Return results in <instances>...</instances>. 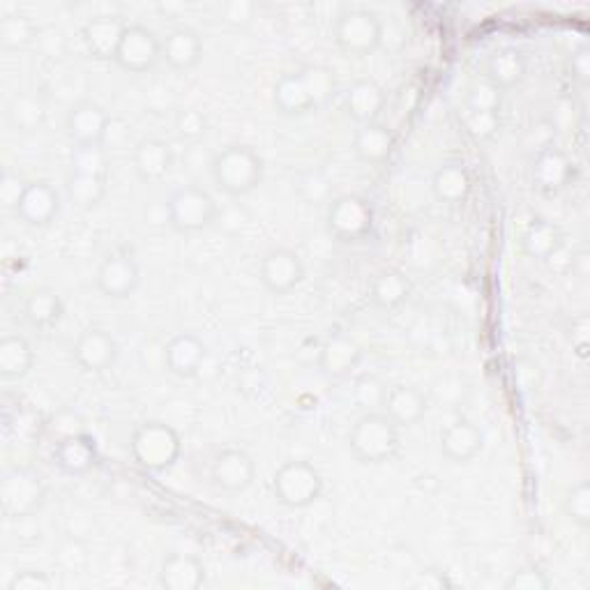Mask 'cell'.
Here are the masks:
<instances>
[{
    "mask_svg": "<svg viewBox=\"0 0 590 590\" xmlns=\"http://www.w3.org/2000/svg\"><path fill=\"white\" fill-rule=\"evenodd\" d=\"M337 92V79L330 67L307 65L284 74L275 84L273 102L284 116H307L326 106Z\"/></svg>",
    "mask_w": 590,
    "mask_h": 590,
    "instance_id": "6da1fadb",
    "label": "cell"
},
{
    "mask_svg": "<svg viewBox=\"0 0 590 590\" xmlns=\"http://www.w3.org/2000/svg\"><path fill=\"white\" fill-rule=\"evenodd\" d=\"M211 176L219 192L228 197H244L261 185L263 160L250 146H226L213 155Z\"/></svg>",
    "mask_w": 590,
    "mask_h": 590,
    "instance_id": "7a4b0ae2",
    "label": "cell"
},
{
    "mask_svg": "<svg viewBox=\"0 0 590 590\" xmlns=\"http://www.w3.org/2000/svg\"><path fill=\"white\" fill-rule=\"evenodd\" d=\"M129 452L131 460H135L143 470L164 473L178 464L183 441L180 434L171 425L162 420H148L131 434Z\"/></svg>",
    "mask_w": 590,
    "mask_h": 590,
    "instance_id": "3957f363",
    "label": "cell"
},
{
    "mask_svg": "<svg viewBox=\"0 0 590 590\" xmlns=\"http://www.w3.org/2000/svg\"><path fill=\"white\" fill-rule=\"evenodd\" d=\"M402 439L386 413H365L349 431V448L360 464H386L394 460Z\"/></svg>",
    "mask_w": 590,
    "mask_h": 590,
    "instance_id": "277c9868",
    "label": "cell"
},
{
    "mask_svg": "<svg viewBox=\"0 0 590 590\" xmlns=\"http://www.w3.org/2000/svg\"><path fill=\"white\" fill-rule=\"evenodd\" d=\"M217 201L199 185L178 187L166 201L168 226L178 234H199L217 219Z\"/></svg>",
    "mask_w": 590,
    "mask_h": 590,
    "instance_id": "5b68a950",
    "label": "cell"
},
{
    "mask_svg": "<svg viewBox=\"0 0 590 590\" xmlns=\"http://www.w3.org/2000/svg\"><path fill=\"white\" fill-rule=\"evenodd\" d=\"M273 493L284 507L304 510L321 499L323 475L307 460H291L275 470Z\"/></svg>",
    "mask_w": 590,
    "mask_h": 590,
    "instance_id": "8992f818",
    "label": "cell"
},
{
    "mask_svg": "<svg viewBox=\"0 0 590 590\" xmlns=\"http://www.w3.org/2000/svg\"><path fill=\"white\" fill-rule=\"evenodd\" d=\"M374 205L365 197L344 194L332 199L328 205V234L344 244L365 242L374 231Z\"/></svg>",
    "mask_w": 590,
    "mask_h": 590,
    "instance_id": "52a82bcc",
    "label": "cell"
},
{
    "mask_svg": "<svg viewBox=\"0 0 590 590\" xmlns=\"http://www.w3.org/2000/svg\"><path fill=\"white\" fill-rule=\"evenodd\" d=\"M335 42L349 55H369L384 42V24L369 10L347 8L335 22Z\"/></svg>",
    "mask_w": 590,
    "mask_h": 590,
    "instance_id": "ba28073f",
    "label": "cell"
},
{
    "mask_svg": "<svg viewBox=\"0 0 590 590\" xmlns=\"http://www.w3.org/2000/svg\"><path fill=\"white\" fill-rule=\"evenodd\" d=\"M47 485L45 478L33 468H10L0 482V503L10 519L37 515L45 505Z\"/></svg>",
    "mask_w": 590,
    "mask_h": 590,
    "instance_id": "9c48e42d",
    "label": "cell"
},
{
    "mask_svg": "<svg viewBox=\"0 0 590 590\" xmlns=\"http://www.w3.org/2000/svg\"><path fill=\"white\" fill-rule=\"evenodd\" d=\"M307 268L298 252L289 250V247H275L268 254H263L259 263V279L265 291L273 296H287L296 291L304 281Z\"/></svg>",
    "mask_w": 590,
    "mask_h": 590,
    "instance_id": "30bf717a",
    "label": "cell"
},
{
    "mask_svg": "<svg viewBox=\"0 0 590 590\" xmlns=\"http://www.w3.org/2000/svg\"><path fill=\"white\" fill-rule=\"evenodd\" d=\"M160 61H162L160 37L141 24L127 26L113 63L131 74H146L150 70H155Z\"/></svg>",
    "mask_w": 590,
    "mask_h": 590,
    "instance_id": "8fae6325",
    "label": "cell"
},
{
    "mask_svg": "<svg viewBox=\"0 0 590 590\" xmlns=\"http://www.w3.org/2000/svg\"><path fill=\"white\" fill-rule=\"evenodd\" d=\"M141 284V268L137 259L127 252H111L95 273V287L111 300H127Z\"/></svg>",
    "mask_w": 590,
    "mask_h": 590,
    "instance_id": "7c38bea8",
    "label": "cell"
},
{
    "mask_svg": "<svg viewBox=\"0 0 590 590\" xmlns=\"http://www.w3.org/2000/svg\"><path fill=\"white\" fill-rule=\"evenodd\" d=\"M575 168L573 160L567 158V152L556 146H544L536 160H532L530 168V183L544 197H556L563 189L573 183Z\"/></svg>",
    "mask_w": 590,
    "mask_h": 590,
    "instance_id": "4fadbf2b",
    "label": "cell"
},
{
    "mask_svg": "<svg viewBox=\"0 0 590 590\" xmlns=\"http://www.w3.org/2000/svg\"><path fill=\"white\" fill-rule=\"evenodd\" d=\"M363 357L365 349L360 347L357 339H353L347 332H335L321 344L318 372L330 380L347 378L357 369L360 363H363Z\"/></svg>",
    "mask_w": 590,
    "mask_h": 590,
    "instance_id": "5bb4252c",
    "label": "cell"
},
{
    "mask_svg": "<svg viewBox=\"0 0 590 590\" xmlns=\"http://www.w3.org/2000/svg\"><path fill=\"white\" fill-rule=\"evenodd\" d=\"M256 466L242 448H226L217 452L211 464V480L217 489L228 493H242L254 485Z\"/></svg>",
    "mask_w": 590,
    "mask_h": 590,
    "instance_id": "9a60e30c",
    "label": "cell"
},
{
    "mask_svg": "<svg viewBox=\"0 0 590 590\" xmlns=\"http://www.w3.org/2000/svg\"><path fill=\"white\" fill-rule=\"evenodd\" d=\"M72 357L86 374H102L118 360V341L102 328H88L76 337Z\"/></svg>",
    "mask_w": 590,
    "mask_h": 590,
    "instance_id": "2e32d148",
    "label": "cell"
},
{
    "mask_svg": "<svg viewBox=\"0 0 590 590\" xmlns=\"http://www.w3.org/2000/svg\"><path fill=\"white\" fill-rule=\"evenodd\" d=\"M18 219L28 226H49L61 213V194L49 180H33L26 183L22 197L14 208Z\"/></svg>",
    "mask_w": 590,
    "mask_h": 590,
    "instance_id": "e0dca14e",
    "label": "cell"
},
{
    "mask_svg": "<svg viewBox=\"0 0 590 590\" xmlns=\"http://www.w3.org/2000/svg\"><path fill=\"white\" fill-rule=\"evenodd\" d=\"M111 121L98 102H79L70 109L65 129L74 146H104Z\"/></svg>",
    "mask_w": 590,
    "mask_h": 590,
    "instance_id": "ac0fdd59",
    "label": "cell"
},
{
    "mask_svg": "<svg viewBox=\"0 0 590 590\" xmlns=\"http://www.w3.org/2000/svg\"><path fill=\"white\" fill-rule=\"evenodd\" d=\"M53 464L67 478H81L98 464V448L84 431L61 436L53 445Z\"/></svg>",
    "mask_w": 590,
    "mask_h": 590,
    "instance_id": "d6986e66",
    "label": "cell"
},
{
    "mask_svg": "<svg viewBox=\"0 0 590 590\" xmlns=\"http://www.w3.org/2000/svg\"><path fill=\"white\" fill-rule=\"evenodd\" d=\"M427 411H429L427 394L420 388L404 384L386 388L384 402H380V413H386L399 429L417 425L427 415Z\"/></svg>",
    "mask_w": 590,
    "mask_h": 590,
    "instance_id": "ffe728a7",
    "label": "cell"
},
{
    "mask_svg": "<svg viewBox=\"0 0 590 590\" xmlns=\"http://www.w3.org/2000/svg\"><path fill=\"white\" fill-rule=\"evenodd\" d=\"M208 357V347L194 332H178L166 341L164 365L178 378H194Z\"/></svg>",
    "mask_w": 590,
    "mask_h": 590,
    "instance_id": "44dd1931",
    "label": "cell"
},
{
    "mask_svg": "<svg viewBox=\"0 0 590 590\" xmlns=\"http://www.w3.org/2000/svg\"><path fill=\"white\" fill-rule=\"evenodd\" d=\"M441 452L454 464H468L485 448V434L468 417H460L441 431Z\"/></svg>",
    "mask_w": 590,
    "mask_h": 590,
    "instance_id": "7402d4cb",
    "label": "cell"
},
{
    "mask_svg": "<svg viewBox=\"0 0 590 590\" xmlns=\"http://www.w3.org/2000/svg\"><path fill=\"white\" fill-rule=\"evenodd\" d=\"M203 59V42L201 35L189 28V26H178L174 30H168L166 37L162 40V61L176 72H187L194 70Z\"/></svg>",
    "mask_w": 590,
    "mask_h": 590,
    "instance_id": "603a6c76",
    "label": "cell"
},
{
    "mask_svg": "<svg viewBox=\"0 0 590 590\" xmlns=\"http://www.w3.org/2000/svg\"><path fill=\"white\" fill-rule=\"evenodd\" d=\"M131 164L143 183H160L174 166V150L162 139H141L131 150Z\"/></svg>",
    "mask_w": 590,
    "mask_h": 590,
    "instance_id": "cb8c5ba5",
    "label": "cell"
},
{
    "mask_svg": "<svg viewBox=\"0 0 590 590\" xmlns=\"http://www.w3.org/2000/svg\"><path fill=\"white\" fill-rule=\"evenodd\" d=\"M127 24H123L116 16H95L84 26V45L92 59L98 61H113L121 47L123 33Z\"/></svg>",
    "mask_w": 590,
    "mask_h": 590,
    "instance_id": "d4e9b609",
    "label": "cell"
},
{
    "mask_svg": "<svg viewBox=\"0 0 590 590\" xmlns=\"http://www.w3.org/2000/svg\"><path fill=\"white\" fill-rule=\"evenodd\" d=\"M431 192L439 203L445 205H462L473 192V178L466 164L462 162H445L434 171L431 176Z\"/></svg>",
    "mask_w": 590,
    "mask_h": 590,
    "instance_id": "484cf974",
    "label": "cell"
},
{
    "mask_svg": "<svg viewBox=\"0 0 590 590\" xmlns=\"http://www.w3.org/2000/svg\"><path fill=\"white\" fill-rule=\"evenodd\" d=\"M344 109L357 125L376 123L386 109V90L372 79H360L344 92Z\"/></svg>",
    "mask_w": 590,
    "mask_h": 590,
    "instance_id": "4316f807",
    "label": "cell"
},
{
    "mask_svg": "<svg viewBox=\"0 0 590 590\" xmlns=\"http://www.w3.org/2000/svg\"><path fill=\"white\" fill-rule=\"evenodd\" d=\"M205 583V565L192 554H171L162 561L160 586L166 590H199Z\"/></svg>",
    "mask_w": 590,
    "mask_h": 590,
    "instance_id": "83f0119b",
    "label": "cell"
},
{
    "mask_svg": "<svg viewBox=\"0 0 590 590\" xmlns=\"http://www.w3.org/2000/svg\"><path fill=\"white\" fill-rule=\"evenodd\" d=\"M526 72H528L526 55L515 47H503L489 55L485 79L503 92L517 88L524 81Z\"/></svg>",
    "mask_w": 590,
    "mask_h": 590,
    "instance_id": "f1b7e54d",
    "label": "cell"
},
{
    "mask_svg": "<svg viewBox=\"0 0 590 590\" xmlns=\"http://www.w3.org/2000/svg\"><path fill=\"white\" fill-rule=\"evenodd\" d=\"M353 150L360 162L365 164H384L390 160L392 150H394V135L392 129L380 125V123H369V125H360L353 139Z\"/></svg>",
    "mask_w": 590,
    "mask_h": 590,
    "instance_id": "f546056e",
    "label": "cell"
},
{
    "mask_svg": "<svg viewBox=\"0 0 590 590\" xmlns=\"http://www.w3.org/2000/svg\"><path fill=\"white\" fill-rule=\"evenodd\" d=\"M524 254L536 261H551L563 250V236L561 228L549 219H532L522 238Z\"/></svg>",
    "mask_w": 590,
    "mask_h": 590,
    "instance_id": "4dcf8cb0",
    "label": "cell"
},
{
    "mask_svg": "<svg viewBox=\"0 0 590 590\" xmlns=\"http://www.w3.org/2000/svg\"><path fill=\"white\" fill-rule=\"evenodd\" d=\"M35 353L30 341L22 335H5L0 339V376L5 380H22L33 372Z\"/></svg>",
    "mask_w": 590,
    "mask_h": 590,
    "instance_id": "1f68e13d",
    "label": "cell"
},
{
    "mask_svg": "<svg viewBox=\"0 0 590 590\" xmlns=\"http://www.w3.org/2000/svg\"><path fill=\"white\" fill-rule=\"evenodd\" d=\"M65 314V304L53 289H35L24 300V316L37 330L53 328Z\"/></svg>",
    "mask_w": 590,
    "mask_h": 590,
    "instance_id": "d6a6232c",
    "label": "cell"
},
{
    "mask_svg": "<svg viewBox=\"0 0 590 590\" xmlns=\"http://www.w3.org/2000/svg\"><path fill=\"white\" fill-rule=\"evenodd\" d=\"M411 281L402 271H384L378 273L369 287V298L378 310L392 312L409 300Z\"/></svg>",
    "mask_w": 590,
    "mask_h": 590,
    "instance_id": "836d02e7",
    "label": "cell"
},
{
    "mask_svg": "<svg viewBox=\"0 0 590 590\" xmlns=\"http://www.w3.org/2000/svg\"><path fill=\"white\" fill-rule=\"evenodd\" d=\"M8 121L18 131H37L47 121V106L37 95L24 92L12 100L8 109Z\"/></svg>",
    "mask_w": 590,
    "mask_h": 590,
    "instance_id": "e575fe53",
    "label": "cell"
},
{
    "mask_svg": "<svg viewBox=\"0 0 590 590\" xmlns=\"http://www.w3.org/2000/svg\"><path fill=\"white\" fill-rule=\"evenodd\" d=\"M70 174L109 176V152L104 146H74L70 152Z\"/></svg>",
    "mask_w": 590,
    "mask_h": 590,
    "instance_id": "d590c367",
    "label": "cell"
},
{
    "mask_svg": "<svg viewBox=\"0 0 590 590\" xmlns=\"http://www.w3.org/2000/svg\"><path fill=\"white\" fill-rule=\"evenodd\" d=\"M67 197L72 203L79 208H95L100 205L106 194V178L98 176H81V174H70L67 176Z\"/></svg>",
    "mask_w": 590,
    "mask_h": 590,
    "instance_id": "8d00e7d4",
    "label": "cell"
},
{
    "mask_svg": "<svg viewBox=\"0 0 590 590\" xmlns=\"http://www.w3.org/2000/svg\"><path fill=\"white\" fill-rule=\"evenodd\" d=\"M37 35L35 24L24 14H8L0 18V45L5 49H24Z\"/></svg>",
    "mask_w": 590,
    "mask_h": 590,
    "instance_id": "74e56055",
    "label": "cell"
},
{
    "mask_svg": "<svg viewBox=\"0 0 590 590\" xmlns=\"http://www.w3.org/2000/svg\"><path fill=\"white\" fill-rule=\"evenodd\" d=\"M462 123L475 141H489L497 137V131L501 129V111H468L466 109Z\"/></svg>",
    "mask_w": 590,
    "mask_h": 590,
    "instance_id": "f35d334b",
    "label": "cell"
},
{
    "mask_svg": "<svg viewBox=\"0 0 590 590\" xmlns=\"http://www.w3.org/2000/svg\"><path fill=\"white\" fill-rule=\"evenodd\" d=\"M563 510L579 528H588L590 526V485L579 482L569 489L563 499Z\"/></svg>",
    "mask_w": 590,
    "mask_h": 590,
    "instance_id": "ab89813d",
    "label": "cell"
},
{
    "mask_svg": "<svg viewBox=\"0 0 590 590\" xmlns=\"http://www.w3.org/2000/svg\"><path fill=\"white\" fill-rule=\"evenodd\" d=\"M174 127H176V135L187 141V143H194V141H201L205 137L208 131V118L205 113L199 111V109H180L176 113V121H174Z\"/></svg>",
    "mask_w": 590,
    "mask_h": 590,
    "instance_id": "60d3db41",
    "label": "cell"
},
{
    "mask_svg": "<svg viewBox=\"0 0 590 590\" xmlns=\"http://www.w3.org/2000/svg\"><path fill=\"white\" fill-rule=\"evenodd\" d=\"M501 90L491 86L487 79L475 84L468 92V111H501Z\"/></svg>",
    "mask_w": 590,
    "mask_h": 590,
    "instance_id": "b9f144b4",
    "label": "cell"
},
{
    "mask_svg": "<svg viewBox=\"0 0 590 590\" xmlns=\"http://www.w3.org/2000/svg\"><path fill=\"white\" fill-rule=\"evenodd\" d=\"M298 192L307 203L328 201L330 194V180L321 174V171H310L298 180Z\"/></svg>",
    "mask_w": 590,
    "mask_h": 590,
    "instance_id": "7bdbcfd3",
    "label": "cell"
},
{
    "mask_svg": "<svg viewBox=\"0 0 590 590\" xmlns=\"http://www.w3.org/2000/svg\"><path fill=\"white\" fill-rule=\"evenodd\" d=\"M254 14H256L254 3H247V0H231V3H224L219 8V22L231 28H244L252 24Z\"/></svg>",
    "mask_w": 590,
    "mask_h": 590,
    "instance_id": "ee69618b",
    "label": "cell"
},
{
    "mask_svg": "<svg viewBox=\"0 0 590 590\" xmlns=\"http://www.w3.org/2000/svg\"><path fill=\"white\" fill-rule=\"evenodd\" d=\"M551 581L538 567H524L512 573L505 581V590H549Z\"/></svg>",
    "mask_w": 590,
    "mask_h": 590,
    "instance_id": "f6af8a7d",
    "label": "cell"
},
{
    "mask_svg": "<svg viewBox=\"0 0 590 590\" xmlns=\"http://www.w3.org/2000/svg\"><path fill=\"white\" fill-rule=\"evenodd\" d=\"M53 579L47 573H40V569H24V573H16L8 590H51Z\"/></svg>",
    "mask_w": 590,
    "mask_h": 590,
    "instance_id": "bcb514c9",
    "label": "cell"
},
{
    "mask_svg": "<svg viewBox=\"0 0 590 590\" xmlns=\"http://www.w3.org/2000/svg\"><path fill=\"white\" fill-rule=\"evenodd\" d=\"M384 394H386V386L378 384L376 378H363L355 388V399L363 406H378L380 409V402H384Z\"/></svg>",
    "mask_w": 590,
    "mask_h": 590,
    "instance_id": "7dc6e473",
    "label": "cell"
},
{
    "mask_svg": "<svg viewBox=\"0 0 590 590\" xmlns=\"http://www.w3.org/2000/svg\"><path fill=\"white\" fill-rule=\"evenodd\" d=\"M14 524V538L18 542H37L42 538V528L37 524L35 515H26V517H16L12 519Z\"/></svg>",
    "mask_w": 590,
    "mask_h": 590,
    "instance_id": "c3c4849f",
    "label": "cell"
},
{
    "mask_svg": "<svg viewBox=\"0 0 590 590\" xmlns=\"http://www.w3.org/2000/svg\"><path fill=\"white\" fill-rule=\"evenodd\" d=\"M569 67H573V76L579 84H588L590 79V49L579 47L573 53V61H569Z\"/></svg>",
    "mask_w": 590,
    "mask_h": 590,
    "instance_id": "681fc988",
    "label": "cell"
},
{
    "mask_svg": "<svg viewBox=\"0 0 590 590\" xmlns=\"http://www.w3.org/2000/svg\"><path fill=\"white\" fill-rule=\"evenodd\" d=\"M573 349L579 357L588 355L590 339H588V318L586 316H579L577 321H573Z\"/></svg>",
    "mask_w": 590,
    "mask_h": 590,
    "instance_id": "f907efd6",
    "label": "cell"
},
{
    "mask_svg": "<svg viewBox=\"0 0 590 590\" xmlns=\"http://www.w3.org/2000/svg\"><path fill=\"white\" fill-rule=\"evenodd\" d=\"M24 187H26V183H18V178H14V176H5L3 178V201L8 205L16 208L18 197H22V192H24Z\"/></svg>",
    "mask_w": 590,
    "mask_h": 590,
    "instance_id": "816d5d0a",
    "label": "cell"
}]
</instances>
